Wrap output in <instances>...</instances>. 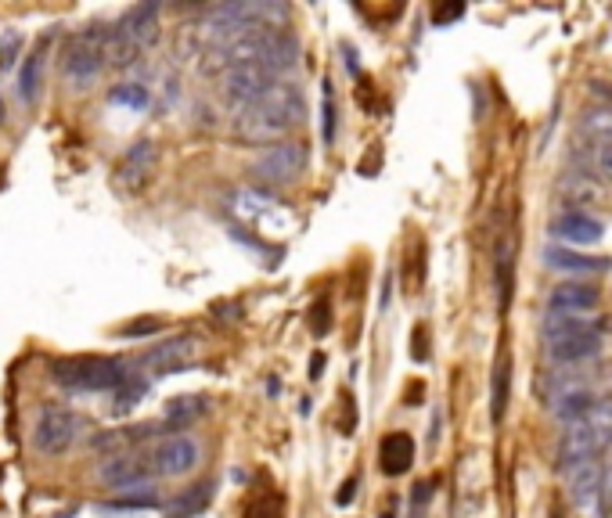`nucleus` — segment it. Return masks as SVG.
I'll return each instance as SVG.
<instances>
[{"mask_svg":"<svg viewBox=\"0 0 612 518\" xmlns=\"http://www.w3.org/2000/svg\"><path fill=\"white\" fill-rule=\"evenodd\" d=\"M306 119L303 90L296 83H278V87L263 94L260 101H252L234 116V141L238 144H281V137L292 134Z\"/></svg>","mask_w":612,"mask_h":518,"instance_id":"nucleus-1","label":"nucleus"},{"mask_svg":"<svg viewBox=\"0 0 612 518\" xmlns=\"http://www.w3.org/2000/svg\"><path fill=\"white\" fill-rule=\"evenodd\" d=\"M609 447H612V400H605L594 411H587L584 418L569 421L555 447V465L558 472H573L576 465L602 457Z\"/></svg>","mask_w":612,"mask_h":518,"instance_id":"nucleus-2","label":"nucleus"},{"mask_svg":"<svg viewBox=\"0 0 612 518\" xmlns=\"http://www.w3.org/2000/svg\"><path fill=\"white\" fill-rule=\"evenodd\" d=\"M126 364L116 357H98V353H76V357L51 360V382L69 389V393H116L126 385Z\"/></svg>","mask_w":612,"mask_h":518,"instance_id":"nucleus-3","label":"nucleus"},{"mask_svg":"<svg viewBox=\"0 0 612 518\" xmlns=\"http://www.w3.org/2000/svg\"><path fill=\"white\" fill-rule=\"evenodd\" d=\"M108 33L112 26H87L80 29L76 36H69L62 47V76L72 83L76 90L90 87V83L98 80L101 69L108 65Z\"/></svg>","mask_w":612,"mask_h":518,"instance_id":"nucleus-4","label":"nucleus"},{"mask_svg":"<svg viewBox=\"0 0 612 518\" xmlns=\"http://www.w3.org/2000/svg\"><path fill=\"white\" fill-rule=\"evenodd\" d=\"M306 170V144L299 141H281L263 148L256 159H252L249 173L270 188H285L292 180H299V173Z\"/></svg>","mask_w":612,"mask_h":518,"instance_id":"nucleus-5","label":"nucleus"},{"mask_svg":"<svg viewBox=\"0 0 612 518\" xmlns=\"http://www.w3.org/2000/svg\"><path fill=\"white\" fill-rule=\"evenodd\" d=\"M80 429H83V418L76 411L47 407V411H40V418L33 425V447L47 457H62L76 443Z\"/></svg>","mask_w":612,"mask_h":518,"instance_id":"nucleus-6","label":"nucleus"},{"mask_svg":"<svg viewBox=\"0 0 612 518\" xmlns=\"http://www.w3.org/2000/svg\"><path fill=\"white\" fill-rule=\"evenodd\" d=\"M281 76L274 69H267L263 62H249V65H234L224 72V101L234 108H249L252 101H260L263 94L278 87Z\"/></svg>","mask_w":612,"mask_h":518,"instance_id":"nucleus-7","label":"nucleus"},{"mask_svg":"<svg viewBox=\"0 0 612 518\" xmlns=\"http://www.w3.org/2000/svg\"><path fill=\"white\" fill-rule=\"evenodd\" d=\"M202 360V342L195 335H177V339H166L162 346H152L141 357V371L155 378L177 375V371H188L191 364Z\"/></svg>","mask_w":612,"mask_h":518,"instance_id":"nucleus-8","label":"nucleus"},{"mask_svg":"<svg viewBox=\"0 0 612 518\" xmlns=\"http://www.w3.org/2000/svg\"><path fill=\"white\" fill-rule=\"evenodd\" d=\"M198 443L191 436H166L155 443L152 450V468L155 475H166V479H177V475H188L198 465Z\"/></svg>","mask_w":612,"mask_h":518,"instance_id":"nucleus-9","label":"nucleus"},{"mask_svg":"<svg viewBox=\"0 0 612 518\" xmlns=\"http://www.w3.org/2000/svg\"><path fill=\"white\" fill-rule=\"evenodd\" d=\"M155 468L144 461V457L137 454H116V457H105L98 468L101 483L112 486L116 493H126V490H141V486H152L148 479H152Z\"/></svg>","mask_w":612,"mask_h":518,"instance_id":"nucleus-10","label":"nucleus"},{"mask_svg":"<svg viewBox=\"0 0 612 518\" xmlns=\"http://www.w3.org/2000/svg\"><path fill=\"white\" fill-rule=\"evenodd\" d=\"M155 162H159V148H155V141H137L134 148H126V155L119 159L116 184L134 195V191H141L144 184H148Z\"/></svg>","mask_w":612,"mask_h":518,"instance_id":"nucleus-11","label":"nucleus"},{"mask_svg":"<svg viewBox=\"0 0 612 518\" xmlns=\"http://www.w3.org/2000/svg\"><path fill=\"white\" fill-rule=\"evenodd\" d=\"M551 238H558V242H566V245H576V249H587V245H598L602 242V220H594V216L587 213H558L555 220L548 224Z\"/></svg>","mask_w":612,"mask_h":518,"instance_id":"nucleus-12","label":"nucleus"},{"mask_svg":"<svg viewBox=\"0 0 612 518\" xmlns=\"http://www.w3.org/2000/svg\"><path fill=\"white\" fill-rule=\"evenodd\" d=\"M602 303V292L587 281H562V285L551 288V313H576V317H587L591 310H598Z\"/></svg>","mask_w":612,"mask_h":518,"instance_id":"nucleus-13","label":"nucleus"},{"mask_svg":"<svg viewBox=\"0 0 612 518\" xmlns=\"http://www.w3.org/2000/svg\"><path fill=\"white\" fill-rule=\"evenodd\" d=\"M605 184L594 173H566L558 180V202H566L569 213H584V206H602Z\"/></svg>","mask_w":612,"mask_h":518,"instance_id":"nucleus-14","label":"nucleus"},{"mask_svg":"<svg viewBox=\"0 0 612 518\" xmlns=\"http://www.w3.org/2000/svg\"><path fill=\"white\" fill-rule=\"evenodd\" d=\"M569 475V501L576 508H594V504L602 501V490H605V465L594 457V461H584V465H576Z\"/></svg>","mask_w":612,"mask_h":518,"instance_id":"nucleus-15","label":"nucleus"},{"mask_svg":"<svg viewBox=\"0 0 612 518\" xmlns=\"http://www.w3.org/2000/svg\"><path fill=\"white\" fill-rule=\"evenodd\" d=\"M47 47H51V36H40V44L22 58L18 65V101L22 105H36L40 90H44V65H47Z\"/></svg>","mask_w":612,"mask_h":518,"instance_id":"nucleus-16","label":"nucleus"},{"mask_svg":"<svg viewBox=\"0 0 612 518\" xmlns=\"http://www.w3.org/2000/svg\"><path fill=\"white\" fill-rule=\"evenodd\" d=\"M548 357L555 364H566V367H576V364H587L602 353V331H584V335H569V339H558V342H548Z\"/></svg>","mask_w":612,"mask_h":518,"instance_id":"nucleus-17","label":"nucleus"},{"mask_svg":"<svg viewBox=\"0 0 612 518\" xmlns=\"http://www.w3.org/2000/svg\"><path fill=\"white\" fill-rule=\"evenodd\" d=\"M116 29L123 36H130L134 44L148 47L159 36V4L155 0H144V4H137V8H130L123 18L116 22Z\"/></svg>","mask_w":612,"mask_h":518,"instance_id":"nucleus-18","label":"nucleus"},{"mask_svg":"<svg viewBox=\"0 0 612 518\" xmlns=\"http://www.w3.org/2000/svg\"><path fill=\"white\" fill-rule=\"evenodd\" d=\"M414 465V439L407 432H389L382 443H378V468L396 479Z\"/></svg>","mask_w":612,"mask_h":518,"instance_id":"nucleus-19","label":"nucleus"},{"mask_svg":"<svg viewBox=\"0 0 612 518\" xmlns=\"http://www.w3.org/2000/svg\"><path fill=\"white\" fill-rule=\"evenodd\" d=\"M508 396H512V349H501L490 371V418L501 425L508 414Z\"/></svg>","mask_w":612,"mask_h":518,"instance_id":"nucleus-20","label":"nucleus"},{"mask_svg":"<svg viewBox=\"0 0 612 518\" xmlns=\"http://www.w3.org/2000/svg\"><path fill=\"white\" fill-rule=\"evenodd\" d=\"M213 490H216V486L209 483V479H202V483L188 486V490H180L173 501L162 504V515H166V518H198L202 511L209 508V501H213Z\"/></svg>","mask_w":612,"mask_h":518,"instance_id":"nucleus-21","label":"nucleus"},{"mask_svg":"<svg viewBox=\"0 0 612 518\" xmlns=\"http://www.w3.org/2000/svg\"><path fill=\"white\" fill-rule=\"evenodd\" d=\"M584 331H602L594 317H576V313H548L544 324H540V339L544 346L558 339H569V335H584Z\"/></svg>","mask_w":612,"mask_h":518,"instance_id":"nucleus-22","label":"nucleus"},{"mask_svg":"<svg viewBox=\"0 0 612 518\" xmlns=\"http://www.w3.org/2000/svg\"><path fill=\"white\" fill-rule=\"evenodd\" d=\"M544 259H548V267L569 270V274H605V270H612V259L584 256V252H569V249H548Z\"/></svg>","mask_w":612,"mask_h":518,"instance_id":"nucleus-23","label":"nucleus"},{"mask_svg":"<svg viewBox=\"0 0 612 518\" xmlns=\"http://www.w3.org/2000/svg\"><path fill=\"white\" fill-rule=\"evenodd\" d=\"M209 411V400L198 393H188V396H173L166 403V411H162V425H173V429H184L191 421H198L202 414Z\"/></svg>","mask_w":612,"mask_h":518,"instance_id":"nucleus-24","label":"nucleus"},{"mask_svg":"<svg viewBox=\"0 0 612 518\" xmlns=\"http://www.w3.org/2000/svg\"><path fill=\"white\" fill-rule=\"evenodd\" d=\"M494 277H497V303H501V310H508L512 281H515V249L508 238L494 249Z\"/></svg>","mask_w":612,"mask_h":518,"instance_id":"nucleus-25","label":"nucleus"},{"mask_svg":"<svg viewBox=\"0 0 612 518\" xmlns=\"http://www.w3.org/2000/svg\"><path fill=\"white\" fill-rule=\"evenodd\" d=\"M584 141H612V105H594L580 119Z\"/></svg>","mask_w":612,"mask_h":518,"instance_id":"nucleus-26","label":"nucleus"},{"mask_svg":"<svg viewBox=\"0 0 612 518\" xmlns=\"http://www.w3.org/2000/svg\"><path fill=\"white\" fill-rule=\"evenodd\" d=\"M148 508H162L159 493L152 486H141V490H126L119 493L116 501L101 504V511H148Z\"/></svg>","mask_w":612,"mask_h":518,"instance_id":"nucleus-27","label":"nucleus"},{"mask_svg":"<svg viewBox=\"0 0 612 518\" xmlns=\"http://www.w3.org/2000/svg\"><path fill=\"white\" fill-rule=\"evenodd\" d=\"M141 51H144L141 44H134L130 36H123L116 26H112V33H108V47H105L108 65H116V69H126V65H134L137 58H141Z\"/></svg>","mask_w":612,"mask_h":518,"instance_id":"nucleus-28","label":"nucleus"},{"mask_svg":"<svg viewBox=\"0 0 612 518\" xmlns=\"http://www.w3.org/2000/svg\"><path fill=\"white\" fill-rule=\"evenodd\" d=\"M584 162L602 184H612V141H587L584 144Z\"/></svg>","mask_w":612,"mask_h":518,"instance_id":"nucleus-29","label":"nucleus"},{"mask_svg":"<svg viewBox=\"0 0 612 518\" xmlns=\"http://www.w3.org/2000/svg\"><path fill=\"white\" fill-rule=\"evenodd\" d=\"M144 393H148V382H144V378H126V385H119V389H116V403H112V411H116V414L134 411Z\"/></svg>","mask_w":612,"mask_h":518,"instance_id":"nucleus-30","label":"nucleus"},{"mask_svg":"<svg viewBox=\"0 0 612 518\" xmlns=\"http://www.w3.org/2000/svg\"><path fill=\"white\" fill-rule=\"evenodd\" d=\"M108 101L112 105H126V108H148V87L141 83H119V87L108 90Z\"/></svg>","mask_w":612,"mask_h":518,"instance_id":"nucleus-31","label":"nucleus"},{"mask_svg":"<svg viewBox=\"0 0 612 518\" xmlns=\"http://www.w3.org/2000/svg\"><path fill=\"white\" fill-rule=\"evenodd\" d=\"M22 44H26V36L18 33V29H8V33H0V69H11L18 62V54H22Z\"/></svg>","mask_w":612,"mask_h":518,"instance_id":"nucleus-32","label":"nucleus"},{"mask_svg":"<svg viewBox=\"0 0 612 518\" xmlns=\"http://www.w3.org/2000/svg\"><path fill=\"white\" fill-rule=\"evenodd\" d=\"M324 144L335 141V90H332V80H324Z\"/></svg>","mask_w":612,"mask_h":518,"instance_id":"nucleus-33","label":"nucleus"},{"mask_svg":"<svg viewBox=\"0 0 612 518\" xmlns=\"http://www.w3.org/2000/svg\"><path fill=\"white\" fill-rule=\"evenodd\" d=\"M249 518H281V501L270 497V493H263L260 501L249 504Z\"/></svg>","mask_w":612,"mask_h":518,"instance_id":"nucleus-34","label":"nucleus"},{"mask_svg":"<svg viewBox=\"0 0 612 518\" xmlns=\"http://www.w3.org/2000/svg\"><path fill=\"white\" fill-rule=\"evenodd\" d=\"M155 331H162V321H159V317H152V321L126 324V328H119V335H123V339H141V335H155Z\"/></svg>","mask_w":612,"mask_h":518,"instance_id":"nucleus-35","label":"nucleus"},{"mask_svg":"<svg viewBox=\"0 0 612 518\" xmlns=\"http://www.w3.org/2000/svg\"><path fill=\"white\" fill-rule=\"evenodd\" d=\"M458 18H465V4H440V8H432V22L436 26H450Z\"/></svg>","mask_w":612,"mask_h":518,"instance_id":"nucleus-36","label":"nucleus"},{"mask_svg":"<svg viewBox=\"0 0 612 518\" xmlns=\"http://www.w3.org/2000/svg\"><path fill=\"white\" fill-rule=\"evenodd\" d=\"M310 328H314V335H328V328H332V306L328 303L314 306V321H310Z\"/></svg>","mask_w":612,"mask_h":518,"instance_id":"nucleus-37","label":"nucleus"},{"mask_svg":"<svg viewBox=\"0 0 612 518\" xmlns=\"http://www.w3.org/2000/svg\"><path fill=\"white\" fill-rule=\"evenodd\" d=\"M353 497H357V479H346V483L339 486V493H335V504H339V508H346V504H353Z\"/></svg>","mask_w":612,"mask_h":518,"instance_id":"nucleus-38","label":"nucleus"},{"mask_svg":"<svg viewBox=\"0 0 612 518\" xmlns=\"http://www.w3.org/2000/svg\"><path fill=\"white\" fill-rule=\"evenodd\" d=\"M339 51H342V58H346V69H350V72H360V65H357V51H353L350 44H339Z\"/></svg>","mask_w":612,"mask_h":518,"instance_id":"nucleus-39","label":"nucleus"},{"mask_svg":"<svg viewBox=\"0 0 612 518\" xmlns=\"http://www.w3.org/2000/svg\"><path fill=\"white\" fill-rule=\"evenodd\" d=\"M321 371H324V353H314V357H310V382H317Z\"/></svg>","mask_w":612,"mask_h":518,"instance_id":"nucleus-40","label":"nucleus"},{"mask_svg":"<svg viewBox=\"0 0 612 518\" xmlns=\"http://www.w3.org/2000/svg\"><path fill=\"white\" fill-rule=\"evenodd\" d=\"M414 360H425V328L414 331Z\"/></svg>","mask_w":612,"mask_h":518,"instance_id":"nucleus-41","label":"nucleus"},{"mask_svg":"<svg viewBox=\"0 0 612 518\" xmlns=\"http://www.w3.org/2000/svg\"><path fill=\"white\" fill-rule=\"evenodd\" d=\"M4 119H8V108H4V98H0V123H4Z\"/></svg>","mask_w":612,"mask_h":518,"instance_id":"nucleus-42","label":"nucleus"}]
</instances>
